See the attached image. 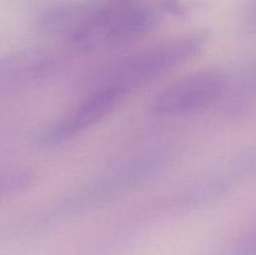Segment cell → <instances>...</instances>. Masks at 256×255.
<instances>
[{"mask_svg": "<svg viewBox=\"0 0 256 255\" xmlns=\"http://www.w3.org/2000/svg\"><path fill=\"white\" fill-rule=\"evenodd\" d=\"M156 25V12L148 5L132 0H95L78 4L66 40L84 52L115 49L138 42Z\"/></svg>", "mask_w": 256, "mask_h": 255, "instance_id": "obj_1", "label": "cell"}, {"mask_svg": "<svg viewBox=\"0 0 256 255\" xmlns=\"http://www.w3.org/2000/svg\"><path fill=\"white\" fill-rule=\"evenodd\" d=\"M162 166V155L146 152L110 168L58 202L50 212V220L80 215L110 204L154 179Z\"/></svg>", "mask_w": 256, "mask_h": 255, "instance_id": "obj_2", "label": "cell"}, {"mask_svg": "<svg viewBox=\"0 0 256 255\" xmlns=\"http://www.w3.org/2000/svg\"><path fill=\"white\" fill-rule=\"evenodd\" d=\"M205 45L202 34L174 38L122 58L102 69L95 82L118 85L132 94L134 90L196 56Z\"/></svg>", "mask_w": 256, "mask_h": 255, "instance_id": "obj_3", "label": "cell"}, {"mask_svg": "<svg viewBox=\"0 0 256 255\" xmlns=\"http://www.w3.org/2000/svg\"><path fill=\"white\" fill-rule=\"evenodd\" d=\"M128 95L129 92L118 85L96 82L79 102L38 132V144L52 148L79 136L112 114Z\"/></svg>", "mask_w": 256, "mask_h": 255, "instance_id": "obj_4", "label": "cell"}, {"mask_svg": "<svg viewBox=\"0 0 256 255\" xmlns=\"http://www.w3.org/2000/svg\"><path fill=\"white\" fill-rule=\"evenodd\" d=\"M229 76L222 70H200L158 92L150 100L149 110L162 118L194 114L216 102L229 92Z\"/></svg>", "mask_w": 256, "mask_h": 255, "instance_id": "obj_5", "label": "cell"}, {"mask_svg": "<svg viewBox=\"0 0 256 255\" xmlns=\"http://www.w3.org/2000/svg\"><path fill=\"white\" fill-rule=\"evenodd\" d=\"M62 58L49 48H28L0 58V96L40 84L59 70Z\"/></svg>", "mask_w": 256, "mask_h": 255, "instance_id": "obj_6", "label": "cell"}, {"mask_svg": "<svg viewBox=\"0 0 256 255\" xmlns=\"http://www.w3.org/2000/svg\"><path fill=\"white\" fill-rule=\"evenodd\" d=\"M236 102L245 105L248 102L256 99V60L250 62L242 72L236 84Z\"/></svg>", "mask_w": 256, "mask_h": 255, "instance_id": "obj_7", "label": "cell"}, {"mask_svg": "<svg viewBox=\"0 0 256 255\" xmlns=\"http://www.w3.org/2000/svg\"><path fill=\"white\" fill-rule=\"evenodd\" d=\"M224 255H256V222L230 242Z\"/></svg>", "mask_w": 256, "mask_h": 255, "instance_id": "obj_8", "label": "cell"}, {"mask_svg": "<svg viewBox=\"0 0 256 255\" xmlns=\"http://www.w3.org/2000/svg\"><path fill=\"white\" fill-rule=\"evenodd\" d=\"M32 179L30 172L24 170H15V172L0 174V200L10 192H19L26 188L28 185H30Z\"/></svg>", "mask_w": 256, "mask_h": 255, "instance_id": "obj_9", "label": "cell"}, {"mask_svg": "<svg viewBox=\"0 0 256 255\" xmlns=\"http://www.w3.org/2000/svg\"><path fill=\"white\" fill-rule=\"evenodd\" d=\"M245 22H246L248 29L252 32H254V34H256V0H252L249 9H248Z\"/></svg>", "mask_w": 256, "mask_h": 255, "instance_id": "obj_10", "label": "cell"}]
</instances>
